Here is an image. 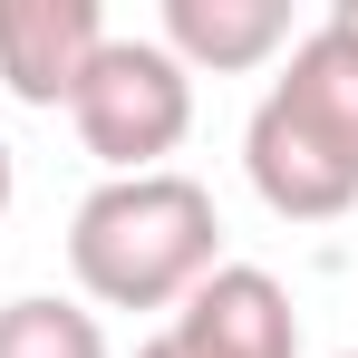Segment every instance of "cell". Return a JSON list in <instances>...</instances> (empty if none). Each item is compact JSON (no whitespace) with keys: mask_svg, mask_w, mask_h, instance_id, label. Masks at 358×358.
<instances>
[{"mask_svg":"<svg viewBox=\"0 0 358 358\" xmlns=\"http://www.w3.org/2000/svg\"><path fill=\"white\" fill-rule=\"evenodd\" d=\"M68 271L97 310H175L223 271V213L194 175H107L68 223Z\"/></svg>","mask_w":358,"mask_h":358,"instance_id":"obj_1","label":"cell"},{"mask_svg":"<svg viewBox=\"0 0 358 358\" xmlns=\"http://www.w3.org/2000/svg\"><path fill=\"white\" fill-rule=\"evenodd\" d=\"M68 117H78V145L107 175H165V155L194 136V78L165 39H117L107 29V49L87 59Z\"/></svg>","mask_w":358,"mask_h":358,"instance_id":"obj_2","label":"cell"},{"mask_svg":"<svg viewBox=\"0 0 358 358\" xmlns=\"http://www.w3.org/2000/svg\"><path fill=\"white\" fill-rule=\"evenodd\" d=\"M165 339H175L184 358H300V310H291V291H281L271 271L223 262V271H203V281L175 300Z\"/></svg>","mask_w":358,"mask_h":358,"instance_id":"obj_3","label":"cell"},{"mask_svg":"<svg viewBox=\"0 0 358 358\" xmlns=\"http://www.w3.org/2000/svg\"><path fill=\"white\" fill-rule=\"evenodd\" d=\"M242 175H252V194H262L281 223H339L358 203V175L281 107V97H262L252 126H242Z\"/></svg>","mask_w":358,"mask_h":358,"instance_id":"obj_4","label":"cell"},{"mask_svg":"<svg viewBox=\"0 0 358 358\" xmlns=\"http://www.w3.org/2000/svg\"><path fill=\"white\" fill-rule=\"evenodd\" d=\"M97 49H107L97 0H0V87L20 107H68Z\"/></svg>","mask_w":358,"mask_h":358,"instance_id":"obj_5","label":"cell"},{"mask_svg":"<svg viewBox=\"0 0 358 358\" xmlns=\"http://www.w3.org/2000/svg\"><path fill=\"white\" fill-rule=\"evenodd\" d=\"M165 49L184 78H242L291 49V0H165Z\"/></svg>","mask_w":358,"mask_h":358,"instance_id":"obj_6","label":"cell"},{"mask_svg":"<svg viewBox=\"0 0 358 358\" xmlns=\"http://www.w3.org/2000/svg\"><path fill=\"white\" fill-rule=\"evenodd\" d=\"M271 97L358 175V39H349V29H329V20L300 29V39H291V68L271 78Z\"/></svg>","mask_w":358,"mask_h":358,"instance_id":"obj_7","label":"cell"},{"mask_svg":"<svg viewBox=\"0 0 358 358\" xmlns=\"http://www.w3.org/2000/svg\"><path fill=\"white\" fill-rule=\"evenodd\" d=\"M0 358H107V329H97V310H78V300H10L0 310Z\"/></svg>","mask_w":358,"mask_h":358,"instance_id":"obj_8","label":"cell"},{"mask_svg":"<svg viewBox=\"0 0 358 358\" xmlns=\"http://www.w3.org/2000/svg\"><path fill=\"white\" fill-rule=\"evenodd\" d=\"M329 29H349V39H358V0H329Z\"/></svg>","mask_w":358,"mask_h":358,"instance_id":"obj_9","label":"cell"},{"mask_svg":"<svg viewBox=\"0 0 358 358\" xmlns=\"http://www.w3.org/2000/svg\"><path fill=\"white\" fill-rule=\"evenodd\" d=\"M136 358H184V349H175V339H165V329H155V339H145V349H136Z\"/></svg>","mask_w":358,"mask_h":358,"instance_id":"obj_10","label":"cell"},{"mask_svg":"<svg viewBox=\"0 0 358 358\" xmlns=\"http://www.w3.org/2000/svg\"><path fill=\"white\" fill-rule=\"evenodd\" d=\"M0 213H10V145H0Z\"/></svg>","mask_w":358,"mask_h":358,"instance_id":"obj_11","label":"cell"},{"mask_svg":"<svg viewBox=\"0 0 358 358\" xmlns=\"http://www.w3.org/2000/svg\"><path fill=\"white\" fill-rule=\"evenodd\" d=\"M349 358H358V349H349Z\"/></svg>","mask_w":358,"mask_h":358,"instance_id":"obj_12","label":"cell"}]
</instances>
